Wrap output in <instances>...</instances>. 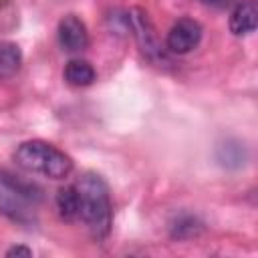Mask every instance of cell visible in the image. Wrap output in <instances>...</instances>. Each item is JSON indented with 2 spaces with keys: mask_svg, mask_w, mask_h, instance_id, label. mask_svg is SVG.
I'll use <instances>...</instances> for the list:
<instances>
[{
  "mask_svg": "<svg viewBox=\"0 0 258 258\" xmlns=\"http://www.w3.org/2000/svg\"><path fill=\"white\" fill-rule=\"evenodd\" d=\"M58 42H60L62 50H67V52L85 50L89 44V32H87L85 22L75 14L62 16L58 22Z\"/></svg>",
  "mask_w": 258,
  "mask_h": 258,
  "instance_id": "cell-4",
  "label": "cell"
},
{
  "mask_svg": "<svg viewBox=\"0 0 258 258\" xmlns=\"http://www.w3.org/2000/svg\"><path fill=\"white\" fill-rule=\"evenodd\" d=\"M14 161L22 169L46 175L50 179H62L73 169V161L64 151L40 139L24 141L22 145H18L14 153Z\"/></svg>",
  "mask_w": 258,
  "mask_h": 258,
  "instance_id": "cell-2",
  "label": "cell"
},
{
  "mask_svg": "<svg viewBox=\"0 0 258 258\" xmlns=\"http://www.w3.org/2000/svg\"><path fill=\"white\" fill-rule=\"evenodd\" d=\"M22 52L14 42H0V77H10L20 69Z\"/></svg>",
  "mask_w": 258,
  "mask_h": 258,
  "instance_id": "cell-8",
  "label": "cell"
},
{
  "mask_svg": "<svg viewBox=\"0 0 258 258\" xmlns=\"http://www.w3.org/2000/svg\"><path fill=\"white\" fill-rule=\"evenodd\" d=\"M56 208H58L60 218L67 220V222H73V220L79 218V196H77L75 185L58 189V194H56Z\"/></svg>",
  "mask_w": 258,
  "mask_h": 258,
  "instance_id": "cell-7",
  "label": "cell"
},
{
  "mask_svg": "<svg viewBox=\"0 0 258 258\" xmlns=\"http://www.w3.org/2000/svg\"><path fill=\"white\" fill-rule=\"evenodd\" d=\"M202 40V26L194 18L177 20L167 32V48L175 54H185L194 50Z\"/></svg>",
  "mask_w": 258,
  "mask_h": 258,
  "instance_id": "cell-3",
  "label": "cell"
},
{
  "mask_svg": "<svg viewBox=\"0 0 258 258\" xmlns=\"http://www.w3.org/2000/svg\"><path fill=\"white\" fill-rule=\"evenodd\" d=\"M6 256H26L28 258V256H32V250L26 248V246H14L6 252Z\"/></svg>",
  "mask_w": 258,
  "mask_h": 258,
  "instance_id": "cell-10",
  "label": "cell"
},
{
  "mask_svg": "<svg viewBox=\"0 0 258 258\" xmlns=\"http://www.w3.org/2000/svg\"><path fill=\"white\" fill-rule=\"evenodd\" d=\"M0 179L12 189V194H18V196H24V198H36V194H34V191H38L36 185L26 183V181L10 175V173H0Z\"/></svg>",
  "mask_w": 258,
  "mask_h": 258,
  "instance_id": "cell-9",
  "label": "cell"
},
{
  "mask_svg": "<svg viewBox=\"0 0 258 258\" xmlns=\"http://www.w3.org/2000/svg\"><path fill=\"white\" fill-rule=\"evenodd\" d=\"M258 24V4L256 0H240L230 14V30L236 36H244L256 30Z\"/></svg>",
  "mask_w": 258,
  "mask_h": 258,
  "instance_id": "cell-5",
  "label": "cell"
},
{
  "mask_svg": "<svg viewBox=\"0 0 258 258\" xmlns=\"http://www.w3.org/2000/svg\"><path fill=\"white\" fill-rule=\"evenodd\" d=\"M206 4H214V6H222V4H226L228 0H204Z\"/></svg>",
  "mask_w": 258,
  "mask_h": 258,
  "instance_id": "cell-11",
  "label": "cell"
},
{
  "mask_svg": "<svg viewBox=\"0 0 258 258\" xmlns=\"http://www.w3.org/2000/svg\"><path fill=\"white\" fill-rule=\"evenodd\" d=\"M79 196V218L85 222L93 238L101 240L111 230L109 187L97 173H83L75 183Z\"/></svg>",
  "mask_w": 258,
  "mask_h": 258,
  "instance_id": "cell-1",
  "label": "cell"
},
{
  "mask_svg": "<svg viewBox=\"0 0 258 258\" xmlns=\"http://www.w3.org/2000/svg\"><path fill=\"white\" fill-rule=\"evenodd\" d=\"M95 77H97V73L87 60L73 58L64 67V79L73 87H89L95 81Z\"/></svg>",
  "mask_w": 258,
  "mask_h": 258,
  "instance_id": "cell-6",
  "label": "cell"
}]
</instances>
